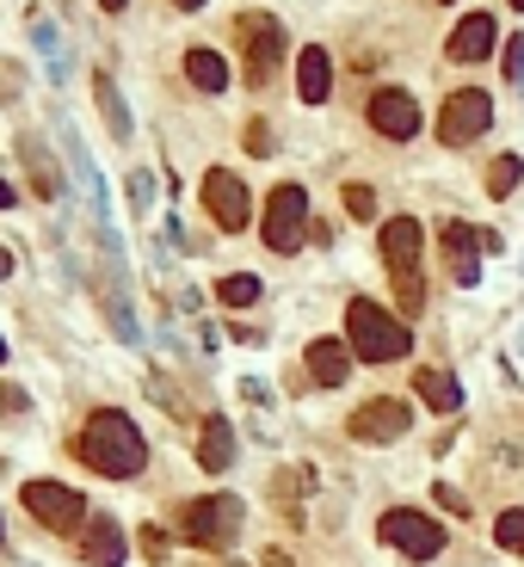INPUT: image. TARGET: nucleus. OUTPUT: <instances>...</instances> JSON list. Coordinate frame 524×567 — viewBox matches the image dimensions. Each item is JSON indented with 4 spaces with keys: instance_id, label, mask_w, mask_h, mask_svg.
Masks as SVG:
<instances>
[{
    "instance_id": "6ab92c4d",
    "label": "nucleus",
    "mask_w": 524,
    "mask_h": 567,
    "mask_svg": "<svg viewBox=\"0 0 524 567\" xmlns=\"http://www.w3.org/2000/svg\"><path fill=\"white\" fill-rule=\"evenodd\" d=\"M20 154H25V167L38 173V198H62V173H57V161L43 154V136L38 130L20 136Z\"/></svg>"
},
{
    "instance_id": "2eb2a0df",
    "label": "nucleus",
    "mask_w": 524,
    "mask_h": 567,
    "mask_svg": "<svg viewBox=\"0 0 524 567\" xmlns=\"http://www.w3.org/2000/svg\"><path fill=\"white\" fill-rule=\"evenodd\" d=\"M297 93H302V105H321V99L334 93V68H327V50H302L297 56Z\"/></svg>"
},
{
    "instance_id": "58836bf2",
    "label": "nucleus",
    "mask_w": 524,
    "mask_h": 567,
    "mask_svg": "<svg viewBox=\"0 0 524 567\" xmlns=\"http://www.w3.org/2000/svg\"><path fill=\"white\" fill-rule=\"evenodd\" d=\"M0 358H7V340H0Z\"/></svg>"
},
{
    "instance_id": "f257e3e1",
    "label": "nucleus",
    "mask_w": 524,
    "mask_h": 567,
    "mask_svg": "<svg viewBox=\"0 0 524 567\" xmlns=\"http://www.w3.org/2000/svg\"><path fill=\"white\" fill-rule=\"evenodd\" d=\"M75 456L93 475H105V481H130V475H142V463H149V444H142V432L130 426V414L99 407V414L80 426Z\"/></svg>"
},
{
    "instance_id": "0eeeda50",
    "label": "nucleus",
    "mask_w": 524,
    "mask_h": 567,
    "mask_svg": "<svg viewBox=\"0 0 524 567\" xmlns=\"http://www.w3.org/2000/svg\"><path fill=\"white\" fill-rule=\"evenodd\" d=\"M302 228H309V191L302 186H278L272 191V204H265V247L272 253H297L302 247Z\"/></svg>"
},
{
    "instance_id": "c9c22d12",
    "label": "nucleus",
    "mask_w": 524,
    "mask_h": 567,
    "mask_svg": "<svg viewBox=\"0 0 524 567\" xmlns=\"http://www.w3.org/2000/svg\"><path fill=\"white\" fill-rule=\"evenodd\" d=\"M99 7H105V13H124V7H130V0H99Z\"/></svg>"
},
{
    "instance_id": "412c9836",
    "label": "nucleus",
    "mask_w": 524,
    "mask_h": 567,
    "mask_svg": "<svg viewBox=\"0 0 524 567\" xmlns=\"http://www.w3.org/2000/svg\"><path fill=\"white\" fill-rule=\"evenodd\" d=\"M413 389H420V401L438 407V414H457V407H463V389H457V377H445V370H420Z\"/></svg>"
},
{
    "instance_id": "a211bd4d",
    "label": "nucleus",
    "mask_w": 524,
    "mask_h": 567,
    "mask_svg": "<svg viewBox=\"0 0 524 567\" xmlns=\"http://www.w3.org/2000/svg\"><path fill=\"white\" fill-rule=\"evenodd\" d=\"M198 463H204L210 475H223L228 463H235V432H228V419H223V414H210V419H204V438H198Z\"/></svg>"
},
{
    "instance_id": "39448f33",
    "label": "nucleus",
    "mask_w": 524,
    "mask_h": 567,
    "mask_svg": "<svg viewBox=\"0 0 524 567\" xmlns=\"http://www.w3.org/2000/svg\"><path fill=\"white\" fill-rule=\"evenodd\" d=\"M383 543L389 549H401L408 562H432L438 549H445V525H432L426 512H413V506H395V512H383Z\"/></svg>"
},
{
    "instance_id": "dca6fc26",
    "label": "nucleus",
    "mask_w": 524,
    "mask_h": 567,
    "mask_svg": "<svg viewBox=\"0 0 524 567\" xmlns=\"http://www.w3.org/2000/svg\"><path fill=\"white\" fill-rule=\"evenodd\" d=\"M309 377H315L321 389H339V382L352 377V352L339 340H315L309 345Z\"/></svg>"
},
{
    "instance_id": "ddd939ff",
    "label": "nucleus",
    "mask_w": 524,
    "mask_h": 567,
    "mask_svg": "<svg viewBox=\"0 0 524 567\" xmlns=\"http://www.w3.org/2000/svg\"><path fill=\"white\" fill-rule=\"evenodd\" d=\"M80 555L93 567H124V525L117 518H87L80 525Z\"/></svg>"
},
{
    "instance_id": "4468645a",
    "label": "nucleus",
    "mask_w": 524,
    "mask_h": 567,
    "mask_svg": "<svg viewBox=\"0 0 524 567\" xmlns=\"http://www.w3.org/2000/svg\"><path fill=\"white\" fill-rule=\"evenodd\" d=\"M383 260H389L395 278H401V272H420V223H413V216L383 223Z\"/></svg>"
},
{
    "instance_id": "c85d7f7f",
    "label": "nucleus",
    "mask_w": 524,
    "mask_h": 567,
    "mask_svg": "<svg viewBox=\"0 0 524 567\" xmlns=\"http://www.w3.org/2000/svg\"><path fill=\"white\" fill-rule=\"evenodd\" d=\"M346 210H352V216H371V210H376L371 186H346Z\"/></svg>"
},
{
    "instance_id": "2f4dec72",
    "label": "nucleus",
    "mask_w": 524,
    "mask_h": 567,
    "mask_svg": "<svg viewBox=\"0 0 524 567\" xmlns=\"http://www.w3.org/2000/svg\"><path fill=\"white\" fill-rule=\"evenodd\" d=\"M142 549H149V562H161V555H167V537H161V530H142Z\"/></svg>"
},
{
    "instance_id": "6e6552de",
    "label": "nucleus",
    "mask_w": 524,
    "mask_h": 567,
    "mask_svg": "<svg viewBox=\"0 0 524 567\" xmlns=\"http://www.w3.org/2000/svg\"><path fill=\"white\" fill-rule=\"evenodd\" d=\"M20 500H25V512L50 530H80V518H87V500H80L75 488H62V481H25Z\"/></svg>"
},
{
    "instance_id": "72a5a7b5",
    "label": "nucleus",
    "mask_w": 524,
    "mask_h": 567,
    "mask_svg": "<svg viewBox=\"0 0 524 567\" xmlns=\"http://www.w3.org/2000/svg\"><path fill=\"white\" fill-rule=\"evenodd\" d=\"M260 567H290V555H284V549H265V555H260Z\"/></svg>"
},
{
    "instance_id": "423d86ee",
    "label": "nucleus",
    "mask_w": 524,
    "mask_h": 567,
    "mask_svg": "<svg viewBox=\"0 0 524 567\" xmlns=\"http://www.w3.org/2000/svg\"><path fill=\"white\" fill-rule=\"evenodd\" d=\"M487 124H494V99H487L482 87H463V93H450L445 112H438V142H445V149H469Z\"/></svg>"
},
{
    "instance_id": "7ed1b4c3",
    "label": "nucleus",
    "mask_w": 524,
    "mask_h": 567,
    "mask_svg": "<svg viewBox=\"0 0 524 567\" xmlns=\"http://www.w3.org/2000/svg\"><path fill=\"white\" fill-rule=\"evenodd\" d=\"M241 518H247V506L235 500V493H210V500L179 506V537L198 543V549H228L235 537H241Z\"/></svg>"
},
{
    "instance_id": "20e7f679",
    "label": "nucleus",
    "mask_w": 524,
    "mask_h": 567,
    "mask_svg": "<svg viewBox=\"0 0 524 567\" xmlns=\"http://www.w3.org/2000/svg\"><path fill=\"white\" fill-rule=\"evenodd\" d=\"M235 38H241L247 87H265L284 62V25L272 20V13H247V20H235Z\"/></svg>"
},
{
    "instance_id": "393cba45",
    "label": "nucleus",
    "mask_w": 524,
    "mask_h": 567,
    "mask_svg": "<svg viewBox=\"0 0 524 567\" xmlns=\"http://www.w3.org/2000/svg\"><path fill=\"white\" fill-rule=\"evenodd\" d=\"M519 173H524V161H519V154H500V161L487 167V191H494V198H506V191L519 186Z\"/></svg>"
},
{
    "instance_id": "7c9ffc66",
    "label": "nucleus",
    "mask_w": 524,
    "mask_h": 567,
    "mask_svg": "<svg viewBox=\"0 0 524 567\" xmlns=\"http://www.w3.org/2000/svg\"><path fill=\"white\" fill-rule=\"evenodd\" d=\"M20 93V62H0V99Z\"/></svg>"
},
{
    "instance_id": "1a4fd4ad",
    "label": "nucleus",
    "mask_w": 524,
    "mask_h": 567,
    "mask_svg": "<svg viewBox=\"0 0 524 567\" xmlns=\"http://www.w3.org/2000/svg\"><path fill=\"white\" fill-rule=\"evenodd\" d=\"M408 426H413L408 401H395V395H376V401H364V407L352 414V438H358V444H395Z\"/></svg>"
},
{
    "instance_id": "c756f323",
    "label": "nucleus",
    "mask_w": 524,
    "mask_h": 567,
    "mask_svg": "<svg viewBox=\"0 0 524 567\" xmlns=\"http://www.w3.org/2000/svg\"><path fill=\"white\" fill-rule=\"evenodd\" d=\"M25 407V389H13V382H0V419L7 414H20Z\"/></svg>"
},
{
    "instance_id": "4be33fe9",
    "label": "nucleus",
    "mask_w": 524,
    "mask_h": 567,
    "mask_svg": "<svg viewBox=\"0 0 524 567\" xmlns=\"http://www.w3.org/2000/svg\"><path fill=\"white\" fill-rule=\"evenodd\" d=\"M93 99H99V112H105V124H112V136H130V112H124L112 75H93Z\"/></svg>"
},
{
    "instance_id": "a19ab883",
    "label": "nucleus",
    "mask_w": 524,
    "mask_h": 567,
    "mask_svg": "<svg viewBox=\"0 0 524 567\" xmlns=\"http://www.w3.org/2000/svg\"><path fill=\"white\" fill-rule=\"evenodd\" d=\"M228 567H235V562H228Z\"/></svg>"
},
{
    "instance_id": "f03ea898",
    "label": "nucleus",
    "mask_w": 524,
    "mask_h": 567,
    "mask_svg": "<svg viewBox=\"0 0 524 567\" xmlns=\"http://www.w3.org/2000/svg\"><path fill=\"white\" fill-rule=\"evenodd\" d=\"M346 340H352V358H364V364H395L413 352V333L395 322L389 308H376L371 297H352V308H346Z\"/></svg>"
},
{
    "instance_id": "cd10ccee",
    "label": "nucleus",
    "mask_w": 524,
    "mask_h": 567,
    "mask_svg": "<svg viewBox=\"0 0 524 567\" xmlns=\"http://www.w3.org/2000/svg\"><path fill=\"white\" fill-rule=\"evenodd\" d=\"M247 154H272V124H260V117L247 124Z\"/></svg>"
},
{
    "instance_id": "f3484780",
    "label": "nucleus",
    "mask_w": 524,
    "mask_h": 567,
    "mask_svg": "<svg viewBox=\"0 0 524 567\" xmlns=\"http://www.w3.org/2000/svg\"><path fill=\"white\" fill-rule=\"evenodd\" d=\"M494 56V20L487 13H469L463 25H457V38H450V62H482Z\"/></svg>"
},
{
    "instance_id": "f704fd0d",
    "label": "nucleus",
    "mask_w": 524,
    "mask_h": 567,
    "mask_svg": "<svg viewBox=\"0 0 524 567\" xmlns=\"http://www.w3.org/2000/svg\"><path fill=\"white\" fill-rule=\"evenodd\" d=\"M0 278H13V253L7 247H0Z\"/></svg>"
},
{
    "instance_id": "f8f14e48",
    "label": "nucleus",
    "mask_w": 524,
    "mask_h": 567,
    "mask_svg": "<svg viewBox=\"0 0 524 567\" xmlns=\"http://www.w3.org/2000/svg\"><path fill=\"white\" fill-rule=\"evenodd\" d=\"M438 241H445V265L457 284H482V228L475 223H445L438 228Z\"/></svg>"
},
{
    "instance_id": "aec40b11",
    "label": "nucleus",
    "mask_w": 524,
    "mask_h": 567,
    "mask_svg": "<svg viewBox=\"0 0 524 567\" xmlns=\"http://www.w3.org/2000/svg\"><path fill=\"white\" fill-rule=\"evenodd\" d=\"M186 80L198 93H223L228 87V62L216 50H186Z\"/></svg>"
},
{
    "instance_id": "9d476101",
    "label": "nucleus",
    "mask_w": 524,
    "mask_h": 567,
    "mask_svg": "<svg viewBox=\"0 0 524 567\" xmlns=\"http://www.w3.org/2000/svg\"><path fill=\"white\" fill-rule=\"evenodd\" d=\"M371 130L389 136V142H408V136L420 130V105H413V93H401V87L371 93Z\"/></svg>"
},
{
    "instance_id": "a878e982",
    "label": "nucleus",
    "mask_w": 524,
    "mask_h": 567,
    "mask_svg": "<svg viewBox=\"0 0 524 567\" xmlns=\"http://www.w3.org/2000/svg\"><path fill=\"white\" fill-rule=\"evenodd\" d=\"M395 297H401V315H420V303H426V290H420V272H401V278H395Z\"/></svg>"
},
{
    "instance_id": "4c0bfd02",
    "label": "nucleus",
    "mask_w": 524,
    "mask_h": 567,
    "mask_svg": "<svg viewBox=\"0 0 524 567\" xmlns=\"http://www.w3.org/2000/svg\"><path fill=\"white\" fill-rule=\"evenodd\" d=\"M0 210H13V186H0Z\"/></svg>"
},
{
    "instance_id": "bb28decb",
    "label": "nucleus",
    "mask_w": 524,
    "mask_h": 567,
    "mask_svg": "<svg viewBox=\"0 0 524 567\" xmlns=\"http://www.w3.org/2000/svg\"><path fill=\"white\" fill-rule=\"evenodd\" d=\"M506 80H524V32L506 38Z\"/></svg>"
},
{
    "instance_id": "9b49d317",
    "label": "nucleus",
    "mask_w": 524,
    "mask_h": 567,
    "mask_svg": "<svg viewBox=\"0 0 524 567\" xmlns=\"http://www.w3.org/2000/svg\"><path fill=\"white\" fill-rule=\"evenodd\" d=\"M204 210L210 216H216V228H228V235H235V228H247V186L241 179H235V173H204Z\"/></svg>"
},
{
    "instance_id": "5701e85b",
    "label": "nucleus",
    "mask_w": 524,
    "mask_h": 567,
    "mask_svg": "<svg viewBox=\"0 0 524 567\" xmlns=\"http://www.w3.org/2000/svg\"><path fill=\"white\" fill-rule=\"evenodd\" d=\"M216 297H223L228 308H253L260 303V278H253V272H235V278L216 284Z\"/></svg>"
},
{
    "instance_id": "e433bc0d",
    "label": "nucleus",
    "mask_w": 524,
    "mask_h": 567,
    "mask_svg": "<svg viewBox=\"0 0 524 567\" xmlns=\"http://www.w3.org/2000/svg\"><path fill=\"white\" fill-rule=\"evenodd\" d=\"M173 7H179V13H198V7H204V0H173Z\"/></svg>"
},
{
    "instance_id": "b1692460",
    "label": "nucleus",
    "mask_w": 524,
    "mask_h": 567,
    "mask_svg": "<svg viewBox=\"0 0 524 567\" xmlns=\"http://www.w3.org/2000/svg\"><path fill=\"white\" fill-rule=\"evenodd\" d=\"M494 543L512 549V555H524V506H512V512H500V518H494Z\"/></svg>"
},
{
    "instance_id": "ea45409f",
    "label": "nucleus",
    "mask_w": 524,
    "mask_h": 567,
    "mask_svg": "<svg viewBox=\"0 0 524 567\" xmlns=\"http://www.w3.org/2000/svg\"><path fill=\"white\" fill-rule=\"evenodd\" d=\"M512 7H519V13H524V0H512Z\"/></svg>"
},
{
    "instance_id": "473e14b6",
    "label": "nucleus",
    "mask_w": 524,
    "mask_h": 567,
    "mask_svg": "<svg viewBox=\"0 0 524 567\" xmlns=\"http://www.w3.org/2000/svg\"><path fill=\"white\" fill-rule=\"evenodd\" d=\"M438 506H450V512H457V518H463V493H457V488H450V481H445V488H438Z\"/></svg>"
}]
</instances>
